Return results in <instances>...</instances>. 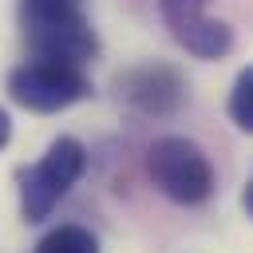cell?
<instances>
[{"label":"cell","instance_id":"8992f818","mask_svg":"<svg viewBox=\"0 0 253 253\" xmlns=\"http://www.w3.org/2000/svg\"><path fill=\"white\" fill-rule=\"evenodd\" d=\"M119 91L142 115H170L186 99L182 75L174 67H166V63H146V67H134V71L119 75Z\"/></svg>","mask_w":253,"mask_h":253},{"label":"cell","instance_id":"30bf717a","mask_svg":"<svg viewBox=\"0 0 253 253\" xmlns=\"http://www.w3.org/2000/svg\"><path fill=\"white\" fill-rule=\"evenodd\" d=\"M241 210L253 217V178H249V182H245V190H241Z\"/></svg>","mask_w":253,"mask_h":253},{"label":"cell","instance_id":"277c9868","mask_svg":"<svg viewBox=\"0 0 253 253\" xmlns=\"http://www.w3.org/2000/svg\"><path fill=\"white\" fill-rule=\"evenodd\" d=\"M8 95L36 115H55L91 95V79L79 63L63 59H28L8 75Z\"/></svg>","mask_w":253,"mask_h":253},{"label":"cell","instance_id":"9c48e42d","mask_svg":"<svg viewBox=\"0 0 253 253\" xmlns=\"http://www.w3.org/2000/svg\"><path fill=\"white\" fill-rule=\"evenodd\" d=\"M8 138H12V119H8V111L0 107V150L8 146Z\"/></svg>","mask_w":253,"mask_h":253},{"label":"cell","instance_id":"ba28073f","mask_svg":"<svg viewBox=\"0 0 253 253\" xmlns=\"http://www.w3.org/2000/svg\"><path fill=\"white\" fill-rule=\"evenodd\" d=\"M229 119L237 130L253 134V67H245L237 79H233V91H229Z\"/></svg>","mask_w":253,"mask_h":253},{"label":"cell","instance_id":"3957f363","mask_svg":"<svg viewBox=\"0 0 253 253\" xmlns=\"http://www.w3.org/2000/svg\"><path fill=\"white\" fill-rule=\"evenodd\" d=\"M83 170H87L83 142L71 138V134H59L47 146V154L32 170L20 174V213H24V221H43L67 198V190L83 178Z\"/></svg>","mask_w":253,"mask_h":253},{"label":"cell","instance_id":"6da1fadb","mask_svg":"<svg viewBox=\"0 0 253 253\" xmlns=\"http://www.w3.org/2000/svg\"><path fill=\"white\" fill-rule=\"evenodd\" d=\"M16 20L36 59H63L83 67L99 51V36L87 20L83 0H20Z\"/></svg>","mask_w":253,"mask_h":253},{"label":"cell","instance_id":"5b68a950","mask_svg":"<svg viewBox=\"0 0 253 253\" xmlns=\"http://www.w3.org/2000/svg\"><path fill=\"white\" fill-rule=\"evenodd\" d=\"M210 0H158L162 20L170 28V36L198 59H221L233 47V28L225 20L206 16Z\"/></svg>","mask_w":253,"mask_h":253},{"label":"cell","instance_id":"7a4b0ae2","mask_svg":"<svg viewBox=\"0 0 253 253\" xmlns=\"http://www.w3.org/2000/svg\"><path fill=\"white\" fill-rule=\"evenodd\" d=\"M146 174L158 194L178 206H202L213 194V166L206 150L182 134H162L146 150Z\"/></svg>","mask_w":253,"mask_h":253},{"label":"cell","instance_id":"52a82bcc","mask_svg":"<svg viewBox=\"0 0 253 253\" xmlns=\"http://www.w3.org/2000/svg\"><path fill=\"white\" fill-rule=\"evenodd\" d=\"M36 253H99V241L83 225H55L40 237Z\"/></svg>","mask_w":253,"mask_h":253}]
</instances>
